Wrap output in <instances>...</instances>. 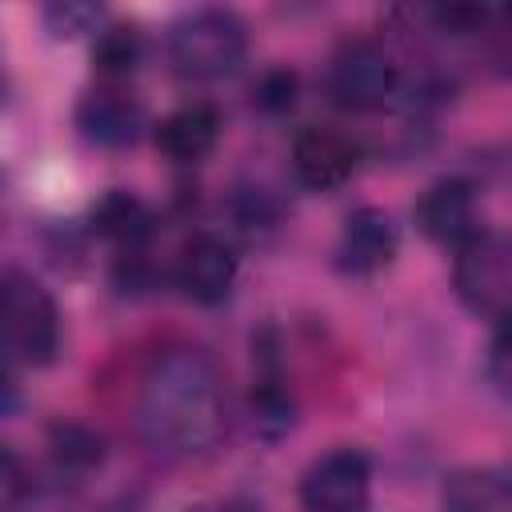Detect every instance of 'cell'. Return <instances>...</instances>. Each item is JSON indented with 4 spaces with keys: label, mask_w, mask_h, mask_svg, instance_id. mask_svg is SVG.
<instances>
[{
    "label": "cell",
    "mask_w": 512,
    "mask_h": 512,
    "mask_svg": "<svg viewBox=\"0 0 512 512\" xmlns=\"http://www.w3.org/2000/svg\"><path fill=\"white\" fill-rule=\"evenodd\" d=\"M228 428V404L220 368L200 348L160 352L136 392V432L140 440L168 456L192 460L220 444Z\"/></svg>",
    "instance_id": "6da1fadb"
},
{
    "label": "cell",
    "mask_w": 512,
    "mask_h": 512,
    "mask_svg": "<svg viewBox=\"0 0 512 512\" xmlns=\"http://www.w3.org/2000/svg\"><path fill=\"white\" fill-rule=\"evenodd\" d=\"M0 328L8 364L44 368L60 352V308L52 292L24 268H4L0 276Z\"/></svg>",
    "instance_id": "7a4b0ae2"
},
{
    "label": "cell",
    "mask_w": 512,
    "mask_h": 512,
    "mask_svg": "<svg viewBox=\"0 0 512 512\" xmlns=\"http://www.w3.org/2000/svg\"><path fill=\"white\" fill-rule=\"evenodd\" d=\"M248 28L232 8H196L168 28V60L184 80H220L240 68Z\"/></svg>",
    "instance_id": "3957f363"
},
{
    "label": "cell",
    "mask_w": 512,
    "mask_h": 512,
    "mask_svg": "<svg viewBox=\"0 0 512 512\" xmlns=\"http://www.w3.org/2000/svg\"><path fill=\"white\" fill-rule=\"evenodd\" d=\"M452 292L456 300L480 316L500 320L512 312V232L480 228L452 256Z\"/></svg>",
    "instance_id": "277c9868"
},
{
    "label": "cell",
    "mask_w": 512,
    "mask_h": 512,
    "mask_svg": "<svg viewBox=\"0 0 512 512\" xmlns=\"http://www.w3.org/2000/svg\"><path fill=\"white\" fill-rule=\"evenodd\" d=\"M400 88V68L380 40H344L328 64V96L344 112H376Z\"/></svg>",
    "instance_id": "5b68a950"
},
{
    "label": "cell",
    "mask_w": 512,
    "mask_h": 512,
    "mask_svg": "<svg viewBox=\"0 0 512 512\" xmlns=\"http://www.w3.org/2000/svg\"><path fill=\"white\" fill-rule=\"evenodd\" d=\"M372 504V460L360 448H332L316 456L300 476L304 512H368Z\"/></svg>",
    "instance_id": "8992f818"
},
{
    "label": "cell",
    "mask_w": 512,
    "mask_h": 512,
    "mask_svg": "<svg viewBox=\"0 0 512 512\" xmlns=\"http://www.w3.org/2000/svg\"><path fill=\"white\" fill-rule=\"evenodd\" d=\"M396 252H400V224L392 220V212L364 204L344 216L336 248H332V264L340 276L368 280V276L384 272L396 260Z\"/></svg>",
    "instance_id": "52a82bcc"
},
{
    "label": "cell",
    "mask_w": 512,
    "mask_h": 512,
    "mask_svg": "<svg viewBox=\"0 0 512 512\" xmlns=\"http://www.w3.org/2000/svg\"><path fill=\"white\" fill-rule=\"evenodd\" d=\"M236 276H240L236 248L224 236H212V232L188 236L180 244V252H176V264H172L176 288L192 304H204V308L224 304L232 296V288H236Z\"/></svg>",
    "instance_id": "ba28073f"
},
{
    "label": "cell",
    "mask_w": 512,
    "mask_h": 512,
    "mask_svg": "<svg viewBox=\"0 0 512 512\" xmlns=\"http://www.w3.org/2000/svg\"><path fill=\"white\" fill-rule=\"evenodd\" d=\"M144 128V104L124 84H96L76 100V132L96 148H132Z\"/></svg>",
    "instance_id": "9c48e42d"
},
{
    "label": "cell",
    "mask_w": 512,
    "mask_h": 512,
    "mask_svg": "<svg viewBox=\"0 0 512 512\" xmlns=\"http://www.w3.org/2000/svg\"><path fill=\"white\" fill-rule=\"evenodd\" d=\"M360 168V144L336 128H300L292 140V176L308 192H336Z\"/></svg>",
    "instance_id": "30bf717a"
},
{
    "label": "cell",
    "mask_w": 512,
    "mask_h": 512,
    "mask_svg": "<svg viewBox=\"0 0 512 512\" xmlns=\"http://www.w3.org/2000/svg\"><path fill=\"white\" fill-rule=\"evenodd\" d=\"M412 220L416 228L432 240V244H444V248H460L464 240H472L480 232L476 224V188L472 180L464 176H440L432 180L416 208H412Z\"/></svg>",
    "instance_id": "8fae6325"
},
{
    "label": "cell",
    "mask_w": 512,
    "mask_h": 512,
    "mask_svg": "<svg viewBox=\"0 0 512 512\" xmlns=\"http://www.w3.org/2000/svg\"><path fill=\"white\" fill-rule=\"evenodd\" d=\"M152 140L172 164H200L220 140V108L208 100L180 104L152 128Z\"/></svg>",
    "instance_id": "7c38bea8"
},
{
    "label": "cell",
    "mask_w": 512,
    "mask_h": 512,
    "mask_svg": "<svg viewBox=\"0 0 512 512\" xmlns=\"http://www.w3.org/2000/svg\"><path fill=\"white\" fill-rule=\"evenodd\" d=\"M92 228H96L108 244H116L120 256H136V252H144V244L152 240L156 216H152V208H148L140 196H132V192H124V188H112V192H104V196L96 200V208H92Z\"/></svg>",
    "instance_id": "4fadbf2b"
},
{
    "label": "cell",
    "mask_w": 512,
    "mask_h": 512,
    "mask_svg": "<svg viewBox=\"0 0 512 512\" xmlns=\"http://www.w3.org/2000/svg\"><path fill=\"white\" fill-rule=\"evenodd\" d=\"M440 512H512V476L496 468H456L444 476Z\"/></svg>",
    "instance_id": "5bb4252c"
},
{
    "label": "cell",
    "mask_w": 512,
    "mask_h": 512,
    "mask_svg": "<svg viewBox=\"0 0 512 512\" xmlns=\"http://www.w3.org/2000/svg\"><path fill=\"white\" fill-rule=\"evenodd\" d=\"M248 416H252V432L264 436V440H280L296 424V400H292V392H288V384H284V376H280L272 356H264V368L252 380Z\"/></svg>",
    "instance_id": "9a60e30c"
},
{
    "label": "cell",
    "mask_w": 512,
    "mask_h": 512,
    "mask_svg": "<svg viewBox=\"0 0 512 512\" xmlns=\"http://www.w3.org/2000/svg\"><path fill=\"white\" fill-rule=\"evenodd\" d=\"M48 456L56 472L84 476L104 464V436L80 420H56L48 424Z\"/></svg>",
    "instance_id": "2e32d148"
},
{
    "label": "cell",
    "mask_w": 512,
    "mask_h": 512,
    "mask_svg": "<svg viewBox=\"0 0 512 512\" xmlns=\"http://www.w3.org/2000/svg\"><path fill=\"white\" fill-rule=\"evenodd\" d=\"M144 60V36L132 24H108L92 40V68L104 76V84L128 80Z\"/></svg>",
    "instance_id": "e0dca14e"
},
{
    "label": "cell",
    "mask_w": 512,
    "mask_h": 512,
    "mask_svg": "<svg viewBox=\"0 0 512 512\" xmlns=\"http://www.w3.org/2000/svg\"><path fill=\"white\" fill-rule=\"evenodd\" d=\"M44 28L52 40H80V36H100L104 24V8L88 4V0H52L40 12Z\"/></svg>",
    "instance_id": "ac0fdd59"
},
{
    "label": "cell",
    "mask_w": 512,
    "mask_h": 512,
    "mask_svg": "<svg viewBox=\"0 0 512 512\" xmlns=\"http://www.w3.org/2000/svg\"><path fill=\"white\" fill-rule=\"evenodd\" d=\"M252 104L260 112H288L296 104V72L292 68H268L256 84H252Z\"/></svg>",
    "instance_id": "d6986e66"
},
{
    "label": "cell",
    "mask_w": 512,
    "mask_h": 512,
    "mask_svg": "<svg viewBox=\"0 0 512 512\" xmlns=\"http://www.w3.org/2000/svg\"><path fill=\"white\" fill-rule=\"evenodd\" d=\"M488 380L500 396L512 400V312L496 320V332L488 344Z\"/></svg>",
    "instance_id": "ffe728a7"
},
{
    "label": "cell",
    "mask_w": 512,
    "mask_h": 512,
    "mask_svg": "<svg viewBox=\"0 0 512 512\" xmlns=\"http://www.w3.org/2000/svg\"><path fill=\"white\" fill-rule=\"evenodd\" d=\"M192 512H260L252 500H224V504H212V508H192Z\"/></svg>",
    "instance_id": "44dd1931"
}]
</instances>
